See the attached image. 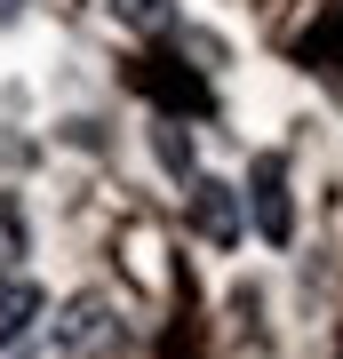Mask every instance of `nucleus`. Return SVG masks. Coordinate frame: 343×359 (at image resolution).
<instances>
[{"label": "nucleus", "mask_w": 343, "mask_h": 359, "mask_svg": "<svg viewBox=\"0 0 343 359\" xmlns=\"http://www.w3.org/2000/svg\"><path fill=\"white\" fill-rule=\"evenodd\" d=\"M240 200H248V216H255V231H264L271 248L295 240V184H288V160L280 152H264V160L248 168V192Z\"/></svg>", "instance_id": "1"}, {"label": "nucleus", "mask_w": 343, "mask_h": 359, "mask_svg": "<svg viewBox=\"0 0 343 359\" xmlns=\"http://www.w3.org/2000/svg\"><path fill=\"white\" fill-rule=\"evenodd\" d=\"M184 200H191V231H200L208 248H240V224H248V200H240V184H224V176H191L184 184Z\"/></svg>", "instance_id": "2"}, {"label": "nucleus", "mask_w": 343, "mask_h": 359, "mask_svg": "<svg viewBox=\"0 0 343 359\" xmlns=\"http://www.w3.org/2000/svg\"><path fill=\"white\" fill-rule=\"evenodd\" d=\"M104 344H112V304H104L96 287H80L72 304H64V320H56V351L64 359H96Z\"/></svg>", "instance_id": "3"}, {"label": "nucleus", "mask_w": 343, "mask_h": 359, "mask_svg": "<svg viewBox=\"0 0 343 359\" xmlns=\"http://www.w3.org/2000/svg\"><path fill=\"white\" fill-rule=\"evenodd\" d=\"M32 320H48V287L25 280V271H0V351H8V344H25Z\"/></svg>", "instance_id": "4"}, {"label": "nucleus", "mask_w": 343, "mask_h": 359, "mask_svg": "<svg viewBox=\"0 0 343 359\" xmlns=\"http://www.w3.org/2000/svg\"><path fill=\"white\" fill-rule=\"evenodd\" d=\"M16 256H32V216L16 192H0V264H16Z\"/></svg>", "instance_id": "5"}, {"label": "nucleus", "mask_w": 343, "mask_h": 359, "mask_svg": "<svg viewBox=\"0 0 343 359\" xmlns=\"http://www.w3.org/2000/svg\"><path fill=\"white\" fill-rule=\"evenodd\" d=\"M152 160H160L176 184H191V176H200V168H191V136H184V128H152Z\"/></svg>", "instance_id": "6"}, {"label": "nucleus", "mask_w": 343, "mask_h": 359, "mask_svg": "<svg viewBox=\"0 0 343 359\" xmlns=\"http://www.w3.org/2000/svg\"><path fill=\"white\" fill-rule=\"evenodd\" d=\"M112 16L128 32H168L176 25V0H112Z\"/></svg>", "instance_id": "7"}, {"label": "nucleus", "mask_w": 343, "mask_h": 359, "mask_svg": "<svg viewBox=\"0 0 343 359\" xmlns=\"http://www.w3.org/2000/svg\"><path fill=\"white\" fill-rule=\"evenodd\" d=\"M16 16H25V0H0V25H16Z\"/></svg>", "instance_id": "8"}]
</instances>
